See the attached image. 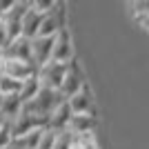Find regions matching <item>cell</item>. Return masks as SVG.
I'll use <instances>...</instances> for the list:
<instances>
[{
  "instance_id": "obj_1",
  "label": "cell",
  "mask_w": 149,
  "mask_h": 149,
  "mask_svg": "<svg viewBox=\"0 0 149 149\" xmlns=\"http://www.w3.org/2000/svg\"><path fill=\"white\" fill-rule=\"evenodd\" d=\"M67 69H69L67 62L51 60V62H47L45 67L38 69V76H40V80H42L45 87L58 89V91H60V89H62V82H65V76H67Z\"/></svg>"
},
{
  "instance_id": "obj_2",
  "label": "cell",
  "mask_w": 149,
  "mask_h": 149,
  "mask_svg": "<svg viewBox=\"0 0 149 149\" xmlns=\"http://www.w3.org/2000/svg\"><path fill=\"white\" fill-rule=\"evenodd\" d=\"M87 87V78H85V71L78 62H69V69H67V76H65V82H62V96L65 98H74L76 93H80L82 89Z\"/></svg>"
},
{
  "instance_id": "obj_3",
  "label": "cell",
  "mask_w": 149,
  "mask_h": 149,
  "mask_svg": "<svg viewBox=\"0 0 149 149\" xmlns=\"http://www.w3.org/2000/svg\"><path fill=\"white\" fill-rule=\"evenodd\" d=\"M54 47H56V36H36V38H31L33 65H36L38 69L54 60Z\"/></svg>"
},
{
  "instance_id": "obj_4",
  "label": "cell",
  "mask_w": 149,
  "mask_h": 149,
  "mask_svg": "<svg viewBox=\"0 0 149 149\" xmlns=\"http://www.w3.org/2000/svg\"><path fill=\"white\" fill-rule=\"evenodd\" d=\"M62 29H67V27H65V7L60 2L58 7H54L51 11L45 13V20L38 36H58Z\"/></svg>"
},
{
  "instance_id": "obj_5",
  "label": "cell",
  "mask_w": 149,
  "mask_h": 149,
  "mask_svg": "<svg viewBox=\"0 0 149 149\" xmlns=\"http://www.w3.org/2000/svg\"><path fill=\"white\" fill-rule=\"evenodd\" d=\"M5 54L9 58H16V60H25V62H31L33 65V49H31V38H13L11 42H9V47L5 49ZM36 67V65H33ZM38 69V67H36Z\"/></svg>"
},
{
  "instance_id": "obj_6",
  "label": "cell",
  "mask_w": 149,
  "mask_h": 149,
  "mask_svg": "<svg viewBox=\"0 0 149 149\" xmlns=\"http://www.w3.org/2000/svg\"><path fill=\"white\" fill-rule=\"evenodd\" d=\"M54 60L56 62H74V40L69 29H62L56 36V47H54Z\"/></svg>"
},
{
  "instance_id": "obj_7",
  "label": "cell",
  "mask_w": 149,
  "mask_h": 149,
  "mask_svg": "<svg viewBox=\"0 0 149 149\" xmlns=\"http://www.w3.org/2000/svg\"><path fill=\"white\" fill-rule=\"evenodd\" d=\"M29 5H16L9 13H5V16H0L2 18V22H5L7 27V33H9V38H20L22 36V18H25V11Z\"/></svg>"
},
{
  "instance_id": "obj_8",
  "label": "cell",
  "mask_w": 149,
  "mask_h": 149,
  "mask_svg": "<svg viewBox=\"0 0 149 149\" xmlns=\"http://www.w3.org/2000/svg\"><path fill=\"white\" fill-rule=\"evenodd\" d=\"M45 13L33 9V7H27L25 18H22V36L25 38H36L40 33V27H42Z\"/></svg>"
},
{
  "instance_id": "obj_9",
  "label": "cell",
  "mask_w": 149,
  "mask_h": 149,
  "mask_svg": "<svg viewBox=\"0 0 149 149\" xmlns=\"http://www.w3.org/2000/svg\"><path fill=\"white\" fill-rule=\"evenodd\" d=\"M36 127H40V123H38V116H33V113H27L22 111L16 120H11V131H13V138L18 140V138L27 136L29 131H33Z\"/></svg>"
},
{
  "instance_id": "obj_10",
  "label": "cell",
  "mask_w": 149,
  "mask_h": 149,
  "mask_svg": "<svg viewBox=\"0 0 149 149\" xmlns=\"http://www.w3.org/2000/svg\"><path fill=\"white\" fill-rule=\"evenodd\" d=\"M96 127H98L96 113H74L67 129H71L74 134H96Z\"/></svg>"
},
{
  "instance_id": "obj_11",
  "label": "cell",
  "mask_w": 149,
  "mask_h": 149,
  "mask_svg": "<svg viewBox=\"0 0 149 149\" xmlns=\"http://www.w3.org/2000/svg\"><path fill=\"white\" fill-rule=\"evenodd\" d=\"M69 105H71L74 113H93V96L89 85L80 93H76L74 98H69Z\"/></svg>"
},
{
  "instance_id": "obj_12",
  "label": "cell",
  "mask_w": 149,
  "mask_h": 149,
  "mask_svg": "<svg viewBox=\"0 0 149 149\" xmlns=\"http://www.w3.org/2000/svg\"><path fill=\"white\" fill-rule=\"evenodd\" d=\"M71 118H74V109H71V105H69V100H65L56 111L51 113V127L49 129H56V131L67 129L69 123H71Z\"/></svg>"
},
{
  "instance_id": "obj_13",
  "label": "cell",
  "mask_w": 149,
  "mask_h": 149,
  "mask_svg": "<svg viewBox=\"0 0 149 149\" xmlns=\"http://www.w3.org/2000/svg\"><path fill=\"white\" fill-rule=\"evenodd\" d=\"M42 80H40V76L33 74L31 78H27L25 82H22V91H20V98L25 100V102H29V100L38 98V93L42 91Z\"/></svg>"
},
{
  "instance_id": "obj_14",
  "label": "cell",
  "mask_w": 149,
  "mask_h": 149,
  "mask_svg": "<svg viewBox=\"0 0 149 149\" xmlns=\"http://www.w3.org/2000/svg\"><path fill=\"white\" fill-rule=\"evenodd\" d=\"M22 109H25V100L20 98V96H7L5 100V107H2V113H5V118L11 123V120H16L22 113Z\"/></svg>"
},
{
  "instance_id": "obj_15",
  "label": "cell",
  "mask_w": 149,
  "mask_h": 149,
  "mask_svg": "<svg viewBox=\"0 0 149 149\" xmlns=\"http://www.w3.org/2000/svg\"><path fill=\"white\" fill-rule=\"evenodd\" d=\"M0 91L5 96H20L22 91V80H16L7 74H0Z\"/></svg>"
},
{
  "instance_id": "obj_16",
  "label": "cell",
  "mask_w": 149,
  "mask_h": 149,
  "mask_svg": "<svg viewBox=\"0 0 149 149\" xmlns=\"http://www.w3.org/2000/svg\"><path fill=\"white\" fill-rule=\"evenodd\" d=\"M42 136H45V129H42V127H36V129L29 131L27 136L18 138V143L22 145L25 149H38V147H40V140H42Z\"/></svg>"
},
{
  "instance_id": "obj_17",
  "label": "cell",
  "mask_w": 149,
  "mask_h": 149,
  "mask_svg": "<svg viewBox=\"0 0 149 149\" xmlns=\"http://www.w3.org/2000/svg\"><path fill=\"white\" fill-rule=\"evenodd\" d=\"M76 147V136L71 129H62L58 131V143H56V149H74Z\"/></svg>"
},
{
  "instance_id": "obj_18",
  "label": "cell",
  "mask_w": 149,
  "mask_h": 149,
  "mask_svg": "<svg viewBox=\"0 0 149 149\" xmlns=\"http://www.w3.org/2000/svg\"><path fill=\"white\" fill-rule=\"evenodd\" d=\"M58 143V131L56 129H45V136L40 140V147L38 149H56Z\"/></svg>"
},
{
  "instance_id": "obj_19",
  "label": "cell",
  "mask_w": 149,
  "mask_h": 149,
  "mask_svg": "<svg viewBox=\"0 0 149 149\" xmlns=\"http://www.w3.org/2000/svg\"><path fill=\"white\" fill-rule=\"evenodd\" d=\"M134 11H136V18L140 22L149 20V0H134Z\"/></svg>"
},
{
  "instance_id": "obj_20",
  "label": "cell",
  "mask_w": 149,
  "mask_h": 149,
  "mask_svg": "<svg viewBox=\"0 0 149 149\" xmlns=\"http://www.w3.org/2000/svg\"><path fill=\"white\" fill-rule=\"evenodd\" d=\"M60 2H62V0H31L29 7H33V9H38V11L47 13V11H51L54 7H58Z\"/></svg>"
},
{
  "instance_id": "obj_21",
  "label": "cell",
  "mask_w": 149,
  "mask_h": 149,
  "mask_svg": "<svg viewBox=\"0 0 149 149\" xmlns=\"http://www.w3.org/2000/svg\"><path fill=\"white\" fill-rule=\"evenodd\" d=\"M13 131H11V123H7L2 129H0V149H7L9 145L13 143Z\"/></svg>"
},
{
  "instance_id": "obj_22",
  "label": "cell",
  "mask_w": 149,
  "mask_h": 149,
  "mask_svg": "<svg viewBox=\"0 0 149 149\" xmlns=\"http://www.w3.org/2000/svg\"><path fill=\"white\" fill-rule=\"evenodd\" d=\"M16 5H20L18 0H0V16H5V13H9Z\"/></svg>"
},
{
  "instance_id": "obj_23",
  "label": "cell",
  "mask_w": 149,
  "mask_h": 149,
  "mask_svg": "<svg viewBox=\"0 0 149 149\" xmlns=\"http://www.w3.org/2000/svg\"><path fill=\"white\" fill-rule=\"evenodd\" d=\"M7 149H25V147H22V145H20L18 140H13V143L9 145V147H7Z\"/></svg>"
},
{
  "instance_id": "obj_24",
  "label": "cell",
  "mask_w": 149,
  "mask_h": 149,
  "mask_svg": "<svg viewBox=\"0 0 149 149\" xmlns=\"http://www.w3.org/2000/svg\"><path fill=\"white\" fill-rule=\"evenodd\" d=\"M7 123H9V120H7V118H5V113L0 111V129H2V127H5V125H7Z\"/></svg>"
},
{
  "instance_id": "obj_25",
  "label": "cell",
  "mask_w": 149,
  "mask_h": 149,
  "mask_svg": "<svg viewBox=\"0 0 149 149\" xmlns=\"http://www.w3.org/2000/svg\"><path fill=\"white\" fill-rule=\"evenodd\" d=\"M5 100H7V96L0 91V111H2V107H5Z\"/></svg>"
},
{
  "instance_id": "obj_26",
  "label": "cell",
  "mask_w": 149,
  "mask_h": 149,
  "mask_svg": "<svg viewBox=\"0 0 149 149\" xmlns=\"http://www.w3.org/2000/svg\"><path fill=\"white\" fill-rule=\"evenodd\" d=\"M18 2H20V5H29L31 0H18Z\"/></svg>"
},
{
  "instance_id": "obj_27",
  "label": "cell",
  "mask_w": 149,
  "mask_h": 149,
  "mask_svg": "<svg viewBox=\"0 0 149 149\" xmlns=\"http://www.w3.org/2000/svg\"><path fill=\"white\" fill-rule=\"evenodd\" d=\"M74 149H80V147H74Z\"/></svg>"
}]
</instances>
